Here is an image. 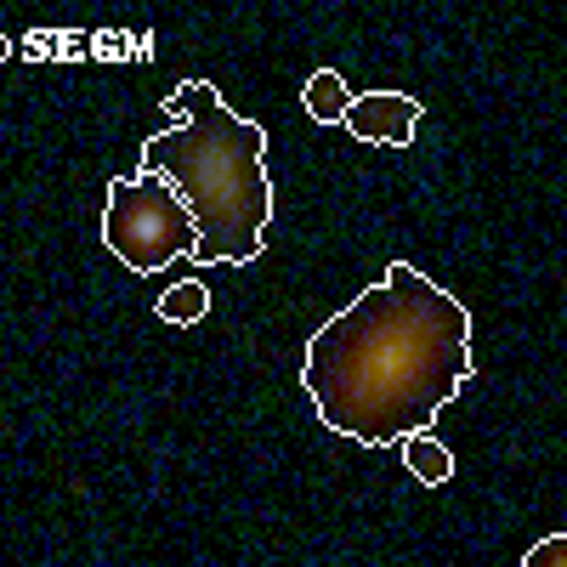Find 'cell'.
<instances>
[{
    "label": "cell",
    "instance_id": "2",
    "mask_svg": "<svg viewBox=\"0 0 567 567\" xmlns=\"http://www.w3.org/2000/svg\"><path fill=\"white\" fill-rule=\"evenodd\" d=\"M165 114L171 131L142 142V171L165 176L199 221V256L245 267L261 256L272 227V176H267V131L221 103L205 80H182Z\"/></svg>",
    "mask_w": 567,
    "mask_h": 567
},
{
    "label": "cell",
    "instance_id": "6",
    "mask_svg": "<svg viewBox=\"0 0 567 567\" xmlns=\"http://www.w3.org/2000/svg\"><path fill=\"white\" fill-rule=\"evenodd\" d=\"M398 449H403V465H409V477H414V483L443 488V483L454 477V454H449L432 432H414V437H403Z\"/></svg>",
    "mask_w": 567,
    "mask_h": 567
},
{
    "label": "cell",
    "instance_id": "8",
    "mask_svg": "<svg viewBox=\"0 0 567 567\" xmlns=\"http://www.w3.org/2000/svg\"><path fill=\"white\" fill-rule=\"evenodd\" d=\"M523 567H567V534H545L539 545H528Z\"/></svg>",
    "mask_w": 567,
    "mask_h": 567
},
{
    "label": "cell",
    "instance_id": "3",
    "mask_svg": "<svg viewBox=\"0 0 567 567\" xmlns=\"http://www.w3.org/2000/svg\"><path fill=\"white\" fill-rule=\"evenodd\" d=\"M103 245L114 250V261L136 278H154L171 261H194L199 256V221L182 205V194L154 176H114L109 182V210H103Z\"/></svg>",
    "mask_w": 567,
    "mask_h": 567
},
{
    "label": "cell",
    "instance_id": "4",
    "mask_svg": "<svg viewBox=\"0 0 567 567\" xmlns=\"http://www.w3.org/2000/svg\"><path fill=\"white\" fill-rule=\"evenodd\" d=\"M420 114L425 109L409 97V91H363L341 125L358 142H374V148H409L414 131H420Z\"/></svg>",
    "mask_w": 567,
    "mask_h": 567
},
{
    "label": "cell",
    "instance_id": "5",
    "mask_svg": "<svg viewBox=\"0 0 567 567\" xmlns=\"http://www.w3.org/2000/svg\"><path fill=\"white\" fill-rule=\"evenodd\" d=\"M352 85L336 74V69H312L307 74V85H301V109L318 120V125H341L347 114H352Z\"/></svg>",
    "mask_w": 567,
    "mask_h": 567
},
{
    "label": "cell",
    "instance_id": "1",
    "mask_svg": "<svg viewBox=\"0 0 567 567\" xmlns=\"http://www.w3.org/2000/svg\"><path fill=\"white\" fill-rule=\"evenodd\" d=\"M471 381V312L409 261H392L381 284L318 323L301 352V386L318 425L363 449L432 432Z\"/></svg>",
    "mask_w": 567,
    "mask_h": 567
},
{
    "label": "cell",
    "instance_id": "7",
    "mask_svg": "<svg viewBox=\"0 0 567 567\" xmlns=\"http://www.w3.org/2000/svg\"><path fill=\"white\" fill-rule=\"evenodd\" d=\"M154 312H159V323H176V329L205 323L210 318V290H205V284H194V278H182V284H171V290L154 301Z\"/></svg>",
    "mask_w": 567,
    "mask_h": 567
}]
</instances>
